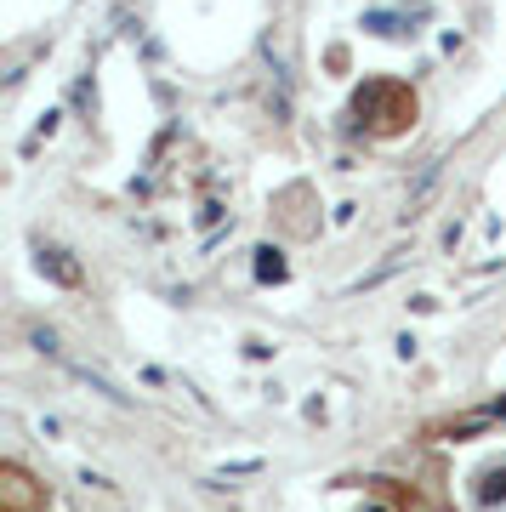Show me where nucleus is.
<instances>
[{
    "label": "nucleus",
    "mask_w": 506,
    "mask_h": 512,
    "mask_svg": "<svg viewBox=\"0 0 506 512\" xmlns=\"http://www.w3.org/2000/svg\"><path fill=\"white\" fill-rule=\"evenodd\" d=\"M370 512H387V507H370Z\"/></svg>",
    "instance_id": "obj_7"
},
{
    "label": "nucleus",
    "mask_w": 506,
    "mask_h": 512,
    "mask_svg": "<svg viewBox=\"0 0 506 512\" xmlns=\"http://www.w3.org/2000/svg\"><path fill=\"white\" fill-rule=\"evenodd\" d=\"M29 336H35L40 353H57V336H52V330H29Z\"/></svg>",
    "instance_id": "obj_6"
},
{
    "label": "nucleus",
    "mask_w": 506,
    "mask_h": 512,
    "mask_svg": "<svg viewBox=\"0 0 506 512\" xmlns=\"http://www.w3.org/2000/svg\"><path fill=\"white\" fill-rule=\"evenodd\" d=\"M501 416H506V399H501Z\"/></svg>",
    "instance_id": "obj_8"
},
{
    "label": "nucleus",
    "mask_w": 506,
    "mask_h": 512,
    "mask_svg": "<svg viewBox=\"0 0 506 512\" xmlns=\"http://www.w3.org/2000/svg\"><path fill=\"white\" fill-rule=\"evenodd\" d=\"M353 120L370 126L376 137H393V131L416 126V92L398 86V80H364L353 92Z\"/></svg>",
    "instance_id": "obj_1"
},
{
    "label": "nucleus",
    "mask_w": 506,
    "mask_h": 512,
    "mask_svg": "<svg viewBox=\"0 0 506 512\" xmlns=\"http://www.w3.org/2000/svg\"><path fill=\"white\" fill-rule=\"evenodd\" d=\"M40 274H52L57 285H80V268L69 262V251H40Z\"/></svg>",
    "instance_id": "obj_3"
},
{
    "label": "nucleus",
    "mask_w": 506,
    "mask_h": 512,
    "mask_svg": "<svg viewBox=\"0 0 506 512\" xmlns=\"http://www.w3.org/2000/svg\"><path fill=\"white\" fill-rule=\"evenodd\" d=\"M0 501H6V512H40L46 507V490L23 473L18 461H6V467H0Z\"/></svg>",
    "instance_id": "obj_2"
},
{
    "label": "nucleus",
    "mask_w": 506,
    "mask_h": 512,
    "mask_svg": "<svg viewBox=\"0 0 506 512\" xmlns=\"http://www.w3.org/2000/svg\"><path fill=\"white\" fill-rule=\"evenodd\" d=\"M495 495H506V473H489V490H484V507H495Z\"/></svg>",
    "instance_id": "obj_5"
},
{
    "label": "nucleus",
    "mask_w": 506,
    "mask_h": 512,
    "mask_svg": "<svg viewBox=\"0 0 506 512\" xmlns=\"http://www.w3.org/2000/svg\"><path fill=\"white\" fill-rule=\"evenodd\" d=\"M256 279H273V285L285 279V256L273 251V245H262V251H256Z\"/></svg>",
    "instance_id": "obj_4"
}]
</instances>
